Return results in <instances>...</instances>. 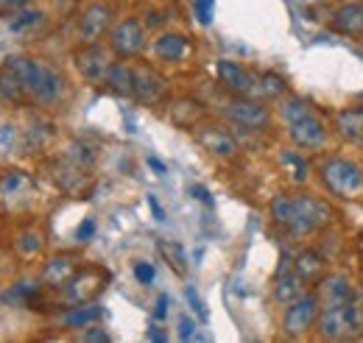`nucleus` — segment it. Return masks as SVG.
Returning a JSON list of instances; mask_svg holds the SVG:
<instances>
[{
    "instance_id": "nucleus-44",
    "label": "nucleus",
    "mask_w": 363,
    "mask_h": 343,
    "mask_svg": "<svg viewBox=\"0 0 363 343\" xmlns=\"http://www.w3.org/2000/svg\"><path fill=\"white\" fill-rule=\"evenodd\" d=\"M341 3H363V0H341Z\"/></svg>"
},
{
    "instance_id": "nucleus-25",
    "label": "nucleus",
    "mask_w": 363,
    "mask_h": 343,
    "mask_svg": "<svg viewBox=\"0 0 363 343\" xmlns=\"http://www.w3.org/2000/svg\"><path fill=\"white\" fill-rule=\"evenodd\" d=\"M45 20V14L43 11H37V9H20V11H14L11 14V23H9V28L14 31V34H20V31H28V28H37L40 23Z\"/></svg>"
},
{
    "instance_id": "nucleus-14",
    "label": "nucleus",
    "mask_w": 363,
    "mask_h": 343,
    "mask_svg": "<svg viewBox=\"0 0 363 343\" xmlns=\"http://www.w3.org/2000/svg\"><path fill=\"white\" fill-rule=\"evenodd\" d=\"M162 92H165V79L154 67H148V64L135 67V95L132 98L143 101V103H157Z\"/></svg>"
},
{
    "instance_id": "nucleus-9",
    "label": "nucleus",
    "mask_w": 363,
    "mask_h": 343,
    "mask_svg": "<svg viewBox=\"0 0 363 343\" xmlns=\"http://www.w3.org/2000/svg\"><path fill=\"white\" fill-rule=\"evenodd\" d=\"M104 279H106V274L98 271V268L76 271V276L62 288V291H65V301H67V304H87V301H92L101 293Z\"/></svg>"
},
{
    "instance_id": "nucleus-38",
    "label": "nucleus",
    "mask_w": 363,
    "mask_h": 343,
    "mask_svg": "<svg viewBox=\"0 0 363 343\" xmlns=\"http://www.w3.org/2000/svg\"><path fill=\"white\" fill-rule=\"evenodd\" d=\"M193 335H196V324H193V318L182 315V321H179V338H182V341H190Z\"/></svg>"
},
{
    "instance_id": "nucleus-32",
    "label": "nucleus",
    "mask_w": 363,
    "mask_h": 343,
    "mask_svg": "<svg viewBox=\"0 0 363 343\" xmlns=\"http://www.w3.org/2000/svg\"><path fill=\"white\" fill-rule=\"evenodd\" d=\"M282 162L285 165H294V181H308V162L299 157V154H294V151H288V154H282Z\"/></svg>"
},
{
    "instance_id": "nucleus-26",
    "label": "nucleus",
    "mask_w": 363,
    "mask_h": 343,
    "mask_svg": "<svg viewBox=\"0 0 363 343\" xmlns=\"http://www.w3.org/2000/svg\"><path fill=\"white\" fill-rule=\"evenodd\" d=\"M279 115H282L285 123H294V120L311 115V106H308V101H302V98H285L282 106H279Z\"/></svg>"
},
{
    "instance_id": "nucleus-36",
    "label": "nucleus",
    "mask_w": 363,
    "mask_h": 343,
    "mask_svg": "<svg viewBox=\"0 0 363 343\" xmlns=\"http://www.w3.org/2000/svg\"><path fill=\"white\" fill-rule=\"evenodd\" d=\"M92 235H95V220H92V218H84L82 226L76 229V240H79V243H87V240H92Z\"/></svg>"
},
{
    "instance_id": "nucleus-1",
    "label": "nucleus",
    "mask_w": 363,
    "mask_h": 343,
    "mask_svg": "<svg viewBox=\"0 0 363 343\" xmlns=\"http://www.w3.org/2000/svg\"><path fill=\"white\" fill-rule=\"evenodd\" d=\"M272 218L279 223V226H285L291 235H311V232H316L318 226H324L327 223V218H330V207L324 204V201H318L313 196H285V193H279V196H274L272 198Z\"/></svg>"
},
{
    "instance_id": "nucleus-7",
    "label": "nucleus",
    "mask_w": 363,
    "mask_h": 343,
    "mask_svg": "<svg viewBox=\"0 0 363 343\" xmlns=\"http://www.w3.org/2000/svg\"><path fill=\"white\" fill-rule=\"evenodd\" d=\"M109 50L118 59H135L145 50V28L135 17H126L109 28Z\"/></svg>"
},
{
    "instance_id": "nucleus-10",
    "label": "nucleus",
    "mask_w": 363,
    "mask_h": 343,
    "mask_svg": "<svg viewBox=\"0 0 363 343\" xmlns=\"http://www.w3.org/2000/svg\"><path fill=\"white\" fill-rule=\"evenodd\" d=\"M112 28V9L106 3H90L79 17V40L82 45L98 43Z\"/></svg>"
},
{
    "instance_id": "nucleus-43",
    "label": "nucleus",
    "mask_w": 363,
    "mask_h": 343,
    "mask_svg": "<svg viewBox=\"0 0 363 343\" xmlns=\"http://www.w3.org/2000/svg\"><path fill=\"white\" fill-rule=\"evenodd\" d=\"M148 165H151L154 171L160 173V176H162V173H168V168H165V162H160L157 157H148Z\"/></svg>"
},
{
    "instance_id": "nucleus-24",
    "label": "nucleus",
    "mask_w": 363,
    "mask_h": 343,
    "mask_svg": "<svg viewBox=\"0 0 363 343\" xmlns=\"http://www.w3.org/2000/svg\"><path fill=\"white\" fill-rule=\"evenodd\" d=\"M324 257L318 254V252H313V249H308V252H302L299 257H296V262H294V271L305 279V282H313V279H321V274H324Z\"/></svg>"
},
{
    "instance_id": "nucleus-22",
    "label": "nucleus",
    "mask_w": 363,
    "mask_h": 343,
    "mask_svg": "<svg viewBox=\"0 0 363 343\" xmlns=\"http://www.w3.org/2000/svg\"><path fill=\"white\" fill-rule=\"evenodd\" d=\"M154 53H157L162 62H182L184 53H187V40H184L182 34L165 31V34H160V37L154 40Z\"/></svg>"
},
{
    "instance_id": "nucleus-28",
    "label": "nucleus",
    "mask_w": 363,
    "mask_h": 343,
    "mask_svg": "<svg viewBox=\"0 0 363 343\" xmlns=\"http://www.w3.org/2000/svg\"><path fill=\"white\" fill-rule=\"evenodd\" d=\"M285 92V79L282 76H277V73H263L260 79H257V95H263V98H279Z\"/></svg>"
},
{
    "instance_id": "nucleus-15",
    "label": "nucleus",
    "mask_w": 363,
    "mask_h": 343,
    "mask_svg": "<svg viewBox=\"0 0 363 343\" xmlns=\"http://www.w3.org/2000/svg\"><path fill=\"white\" fill-rule=\"evenodd\" d=\"M0 101L17 103V106H23V103L31 101V92H28L26 81H23V76H20L9 62L0 67Z\"/></svg>"
},
{
    "instance_id": "nucleus-6",
    "label": "nucleus",
    "mask_w": 363,
    "mask_h": 343,
    "mask_svg": "<svg viewBox=\"0 0 363 343\" xmlns=\"http://www.w3.org/2000/svg\"><path fill=\"white\" fill-rule=\"evenodd\" d=\"M224 115H227L235 126L249 129V131H260L272 126V112H269V106L260 103V101H255V98H246V95H238V98H232L229 103H224Z\"/></svg>"
},
{
    "instance_id": "nucleus-2",
    "label": "nucleus",
    "mask_w": 363,
    "mask_h": 343,
    "mask_svg": "<svg viewBox=\"0 0 363 343\" xmlns=\"http://www.w3.org/2000/svg\"><path fill=\"white\" fill-rule=\"evenodd\" d=\"M6 62L23 76V81H26L28 92H31V101L53 106V103H59V101L65 98V92H67V79L62 76L59 67L48 64L43 59H31V56H11V59H6Z\"/></svg>"
},
{
    "instance_id": "nucleus-8",
    "label": "nucleus",
    "mask_w": 363,
    "mask_h": 343,
    "mask_svg": "<svg viewBox=\"0 0 363 343\" xmlns=\"http://www.w3.org/2000/svg\"><path fill=\"white\" fill-rule=\"evenodd\" d=\"M109 53H112V50L101 47L98 43L82 45V47L73 53V62H76L82 79H87L90 84H101V81L106 79L109 67H112V56H109Z\"/></svg>"
},
{
    "instance_id": "nucleus-13",
    "label": "nucleus",
    "mask_w": 363,
    "mask_h": 343,
    "mask_svg": "<svg viewBox=\"0 0 363 343\" xmlns=\"http://www.w3.org/2000/svg\"><path fill=\"white\" fill-rule=\"evenodd\" d=\"M318 299H321V307L350 304V301H358V291H355L352 279L335 274V276H327L318 282Z\"/></svg>"
},
{
    "instance_id": "nucleus-39",
    "label": "nucleus",
    "mask_w": 363,
    "mask_h": 343,
    "mask_svg": "<svg viewBox=\"0 0 363 343\" xmlns=\"http://www.w3.org/2000/svg\"><path fill=\"white\" fill-rule=\"evenodd\" d=\"M28 6V0H0V11L3 14H14V11H20V9H26Z\"/></svg>"
},
{
    "instance_id": "nucleus-29",
    "label": "nucleus",
    "mask_w": 363,
    "mask_h": 343,
    "mask_svg": "<svg viewBox=\"0 0 363 343\" xmlns=\"http://www.w3.org/2000/svg\"><path fill=\"white\" fill-rule=\"evenodd\" d=\"M37 293H40V285H37V282H17L14 288H9V291L3 293V301H9V304H17V301H31Z\"/></svg>"
},
{
    "instance_id": "nucleus-17",
    "label": "nucleus",
    "mask_w": 363,
    "mask_h": 343,
    "mask_svg": "<svg viewBox=\"0 0 363 343\" xmlns=\"http://www.w3.org/2000/svg\"><path fill=\"white\" fill-rule=\"evenodd\" d=\"M76 271H79V262H76V259L67 257V254H59V257H53L45 262V268H43V282H45L48 288L62 291V288L76 276Z\"/></svg>"
},
{
    "instance_id": "nucleus-12",
    "label": "nucleus",
    "mask_w": 363,
    "mask_h": 343,
    "mask_svg": "<svg viewBox=\"0 0 363 343\" xmlns=\"http://www.w3.org/2000/svg\"><path fill=\"white\" fill-rule=\"evenodd\" d=\"M218 79H221V84L227 86L229 92H235V95L252 98V95L257 92V76H252L249 70H243L238 62L221 59V62H218Z\"/></svg>"
},
{
    "instance_id": "nucleus-33",
    "label": "nucleus",
    "mask_w": 363,
    "mask_h": 343,
    "mask_svg": "<svg viewBox=\"0 0 363 343\" xmlns=\"http://www.w3.org/2000/svg\"><path fill=\"white\" fill-rule=\"evenodd\" d=\"M193 11H196V20L201 26H210L213 23V11H216V0H193Z\"/></svg>"
},
{
    "instance_id": "nucleus-34",
    "label": "nucleus",
    "mask_w": 363,
    "mask_h": 343,
    "mask_svg": "<svg viewBox=\"0 0 363 343\" xmlns=\"http://www.w3.org/2000/svg\"><path fill=\"white\" fill-rule=\"evenodd\" d=\"M135 276H137V282H140V285H154L157 271H154V265H151V262H137Z\"/></svg>"
},
{
    "instance_id": "nucleus-27",
    "label": "nucleus",
    "mask_w": 363,
    "mask_h": 343,
    "mask_svg": "<svg viewBox=\"0 0 363 343\" xmlns=\"http://www.w3.org/2000/svg\"><path fill=\"white\" fill-rule=\"evenodd\" d=\"M160 252L165 254V259L174 265L177 274H187V257H184V249L179 243H171V240H160Z\"/></svg>"
},
{
    "instance_id": "nucleus-37",
    "label": "nucleus",
    "mask_w": 363,
    "mask_h": 343,
    "mask_svg": "<svg viewBox=\"0 0 363 343\" xmlns=\"http://www.w3.org/2000/svg\"><path fill=\"white\" fill-rule=\"evenodd\" d=\"M84 330H87V332H82V335H79V338H82V341H87V343H95V341H101V343H106L109 341V332H104V330H101V327H84Z\"/></svg>"
},
{
    "instance_id": "nucleus-42",
    "label": "nucleus",
    "mask_w": 363,
    "mask_h": 343,
    "mask_svg": "<svg viewBox=\"0 0 363 343\" xmlns=\"http://www.w3.org/2000/svg\"><path fill=\"white\" fill-rule=\"evenodd\" d=\"M148 207H151V213H154L157 220H165V213H162V207H160V201L154 196H148Z\"/></svg>"
},
{
    "instance_id": "nucleus-19",
    "label": "nucleus",
    "mask_w": 363,
    "mask_h": 343,
    "mask_svg": "<svg viewBox=\"0 0 363 343\" xmlns=\"http://www.w3.org/2000/svg\"><path fill=\"white\" fill-rule=\"evenodd\" d=\"M299 296H305V279H302L296 271L277 276V285H274V301H277V304L288 307L291 301H296Z\"/></svg>"
},
{
    "instance_id": "nucleus-16",
    "label": "nucleus",
    "mask_w": 363,
    "mask_h": 343,
    "mask_svg": "<svg viewBox=\"0 0 363 343\" xmlns=\"http://www.w3.org/2000/svg\"><path fill=\"white\" fill-rule=\"evenodd\" d=\"M330 28L341 37H358L363 34V3H344L333 20H330Z\"/></svg>"
},
{
    "instance_id": "nucleus-3",
    "label": "nucleus",
    "mask_w": 363,
    "mask_h": 343,
    "mask_svg": "<svg viewBox=\"0 0 363 343\" xmlns=\"http://www.w3.org/2000/svg\"><path fill=\"white\" fill-rule=\"evenodd\" d=\"M363 335V310L358 301L321 307L318 313V338L321 341H355Z\"/></svg>"
},
{
    "instance_id": "nucleus-35",
    "label": "nucleus",
    "mask_w": 363,
    "mask_h": 343,
    "mask_svg": "<svg viewBox=\"0 0 363 343\" xmlns=\"http://www.w3.org/2000/svg\"><path fill=\"white\" fill-rule=\"evenodd\" d=\"M184 296H187V301H190V307H193V313L201 318V321H207V310H204V301L199 299V293L193 291V288H187L184 291Z\"/></svg>"
},
{
    "instance_id": "nucleus-40",
    "label": "nucleus",
    "mask_w": 363,
    "mask_h": 343,
    "mask_svg": "<svg viewBox=\"0 0 363 343\" xmlns=\"http://www.w3.org/2000/svg\"><path fill=\"white\" fill-rule=\"evenodd\" d=\"M165 315H168V296L162 293V296H160V301H157V310H154V318H157V321H162Z\"/></svg>"
},
{
    "instance_id": "nucleus-31",
    "label": "nucleus",
    "mask_w": 363,
    "mask_h": 343,
    "mask_svg": "<svg viewBox=\"0 0 363 343\" xmlns=\"http://www.w3.org/2000/svg\"><path fill=\"white\" fill-rule=\"evenodd\" d=\"M65 157H67V162H70V165H79V168H82V165H90L92 162V151L84 145V142H73V145L67 148V154H65Z\"/></svg>"
},
{
    "instance_id": "nucleus-18",
    "label": "nucleus",
    "mask_w": 363,
    "mask_h": 343,
    "mask_svg": "<svg viewBox=\"0 0 363 343\" xmlns=\"http://www.w3.org/2000/svg\"><path fill=\"white\" fill-rule=\"evenodd\" d=\"M199 142H201L210 154H216V157H221V159H232V157L238 154V142H235L232 134H227L224 129H201L199 131Z\"/></svg>"
},
{
    "instance_id": "nucleus-5",
    "label": "nucleus",
    "mask_w": 363,
    "mask_h": 343,
    "mask_svg": "<svg viewBox=\"0 0 363 343\" xmlns=\"http://www.w3.org/2000/svg\"><path fill=\"white\" fill-rule=\"evenodd\" d=\"M321 313V299L318 293H305L296 301H291L285 307V318H282V335L285 338H305L308 330L318 321Z\"/></svg>"
},
{
    "instance_id": "nucleus-21",
    "label": "nucleus",
    "mask_w": 363,
    "mask_h": 343,
    "mask_svg": "<svg viewBox=\"0 0 363 343\" xmlns=\"http://www.w3.org/2000/svg\"><path fill=\"white\" fill-rule=\"evenodd\" d=\"M104 84H109L118 95H135V67H129L126 62H112Z\"/></svg>"
},
{
    "instance_id": "nucleus-23",
    "label": "nucleus",
    "mask_w": 363,
    "mask_h": 343,
    "mask_svg": "<svg viewBox=\"0 0 363 343\" xmlns=\"http://www.w3.org/2000/svg\"><path fill=\"white\" fill-rule=\"evenodd\" d=\"M101 304H76L65 318H62V324L65 327H70V330H84V327H90L95 324L98 318H101Z\"/></svg>"
},
{
    "instance_id": "nucleus-20",
    "label": "nucleus",
    "mask_w": 363,
    "mask_h": 343,
    "mask_svg": "<svg viewBox=\"0 0 363 343\" xmlns=\"http://www.w3.org/2000/svg\"><path fill=\"white\" fill-rule=\"evenodd\" d=\"M335 129L344 140L350 142H361L363 140V109L352 106V109H341L335 115Z\"/></svg>"
},
{
    "instance_id": "nucleus-11",
    "label": "nucleus",
    "mask_w": 363,
    "mask_h": 343,
    "mask_svg": "<svg viewBox=\"0 0 363 343\" xmlns=\"http://www.w3.org/2000/svg\"><path fill=\"white\" fill-rule=\"evenodd\" d=\"M288 137L294 140L296 148H305V151H313V148H321L327 142V129L324 123L318 120L316 115H305L294 123H288Z\"/></svg>"
},
{
    "instance_id": "nucleus-30",
    "label": "nucleus",
    "mask_w": 363,
    "mask_h": 343,
    "mask_svg": "<svg viewBox=\"0 0 363 343\" xmlns=\"http://www.w3.org/2000/svg\"><path fill=\"white\" fill-rule=\"evenodd\" d=\"M14 246H17V252H20L23 257H37V254L43 252V237H40V232H23V235L14 240Z\"/></svg>"
},
{
    "instance_id": "nucleus-4",
    "label": "nucleus",
    "mask_w": 363,
    "mask_h": 343,
    "mask_svg": "<svg viewBox=\"0 0 363 343\" xmlns=\"http://www.w3.org/2000/svg\"><path fill=\"white\" fill-rule=\"evenodd\" d=\"M321 181L324 187L338 198H358L363 193V171L361 165L333 157L321 165Z\"/></svg>"
},
{
    "instance_id": "nucleus-41",
    "label": "nucleus",
    "mask_w": 363,
    "mask_h": 343,
    "mask_svg": "<svg viewBox=\"0 0 363 343\" xmlns=\"http://www.w3.org/2000/svg\"><path fill=\"white\" fill-rule=\"evenodd\" d=\"M190 193H193V196H196L199 201H204V204H213V196H210V193H207L204 187H199V184H193V187H190Z\"/></svg>"
}]
</instances>
